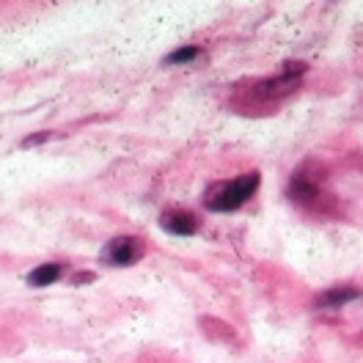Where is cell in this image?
<instances>
[{
  "label": "cell",
  "mask_w": 363,
  "mask_h": 363,
  "mask_svg": "<svg viewBox=\"0 0 363 363\" xmlns=\"http://www.w3.org/2000/svg\"><path fill=\"white\" fill-rule=\"evenodd\" d=\"M50 140V133H39V135H28L23 140V149H30V146H39V143H45Z\"/></svg>",
  "instance_id": "obj_8"
},
{
  "label": "cell",
  "mask_w": 363,
  "mask_h": 363,
  "mask_svg": "<svg viewBox=\"0 0 363 363\" xmlns=\"http://www.w3.org/2000/svg\"><path fill=\"white\" fill-rule=\"evenodd\" d=\"M61 275H64V264H58V262H47V264H39L36 270L28 272V284L36 286V289H42V286L55 284Z\"/></svg>",
  "instance_id": "obj_6"
},
{
  "label": "cell",
  "mask_w": 363,
  "mask_h": 363,
  "mask_svg": "<svg viewBox=\"0 0 363 363\" xmlns=\"http://www.w3.org/2000/svg\"><path fill=\"white\" fill-rule=\"evenodd\" d=\"M289 196L295 199L297 204H314V201L322 199V184H319L317 177H308L306 168H303L289 182Z\"/></svg>",
  "instance_id": "obj_3"
},
{
  "label": "cell",
  "mask_w": 363,
  "mask_h": 363,
  "mask_svg": "<svg viewBox=\"0 0 363 363\" xmlns=\"http://www.w3.org/2000/svg\"><path fill=\"white\" fill-rule=\"evenodd\" d=\"M199 55H201V50H199V47L184 45V47H179V50H174L171 55H165V64H171V67H179V64H193Z\"/></svg>",
  "instance_id": "obj_7"
},
{
  "label": "cell",
  "mask_w": 363,
  "mask_h": 363,
  "mask_svg": "<svg viewBox=\"0 0 363 363\" xmlns=\"http://www.w3.org/2000/svg\"><path fill=\"white\" fill-rule=\"evenodd\" d=\"M358 297H361V289H355V286H333L325 295H319L314 306L317 308H344Z\"/></svg>",
  "instance_id": "obj_5"
},
{
  "label": "cell",
  "mask_w": 363,
  "mask_h": 363,
  "mask_svg": "<svg viewBox=\"0 0 363 363\" xmlns=\"http://www.w3.org/2000/svg\"><path fill=\"white\" fill-rule=\"evenodd\" d=\"M160 226L174 237H190V234L199 231V218L193 212H184V209H171L160 218Z\"/></svg>",
  "instance_id": "obj_4"
},
{
  "label": "cell",
  "mask_w": 363,
  "mask_h": 363,
  "mask_svg": "<svg viewBox=\"0 0 363 363\" xmlns=\"http://www.w3.org/2000/svg\"><path fill=\"white\" fill-rule=\"evenodd\" d=\"M140 253H143V245L138 237H116L108 242V248L102 250V259L113 267H130L140 259Z\"/></svg>",
  "instance_id": "obj_2"
},
{
  "label": "cell",
  "mask_w": 363,
  "mask_h": 363,
  "mask_svg": "<svg viewBox=\"0 0 363 363\" xmlns=\"http://www.w3.org/2000/svg\"><path fill=\"white\" fill-rule=\"evenodd\" d=\"M259 184H262L259 171H248V174H242V177H237V179L218 182V184L206 193L204 204H206V209H212V212H234V209H240V206L245 204L250 196L259 190Z\"/></svg>",
  "instance_id": "obj_1"
}]
</instances>
